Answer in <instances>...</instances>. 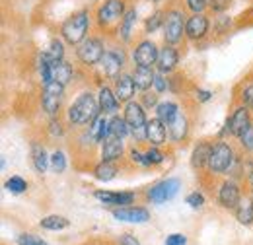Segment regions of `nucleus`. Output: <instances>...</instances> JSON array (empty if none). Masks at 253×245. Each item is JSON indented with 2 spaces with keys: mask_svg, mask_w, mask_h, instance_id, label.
<instances>
[{
  "mask_svg": "<svg viewBox=\"0 0 253 245\" xmlns=\"http://www.w3.org/2000/svg\"><path fill=\"white\" fill-rule=\"evenodd\" d=\"M99 101L90 92L80 93L76 101L68 109V121L72 124H94V121L99 117Z\"/></svg>",
  "mask_w": 253,
  "mask_h": 245,
  "instance_id": "obj_1",
  "label": "nucleus"
},
{
  "mask_svg": "<svg viewBox=\"0 0 253 245\" xmlns=\"http://www.w3.org/2000/svg\"><path fill=\"white\" fill-rule=\"evenodd\" d=\"M88 28H90V10L82 8L64 20L61 37L68 45H80L88 37Z\"/></svg>",
  "mask_w": 253,
  "mask_h": 245,
  "instance_id": "obj_2",
  "label": "nucleus"
},
{
  "mask_svg": "<svg viewBox=\"0 0 253 245\" xmlns=\"http://www.w3.org/2000/svg\"><path fill=\"white\" fill-rule=\"evenodd\" d=\"M126 10V0H103L95 12V22L103 30L119 26Z\"/></svg>",
  "mask_w": 253,
  "mask_h": 245,
  "instance_id": "obj_3",
  "label": "nucleus"
},
{
  "mask_svg": "<svg viewBox=\"0 0 253 245\" xmlns=\"http://www.w3.org/2000/svg\"><path fill=\"white\" fill-rule=\"evenodd\" d=\"M185 16L179 8H169L166 12V20H164V39L168 45H175L183 39L185 33Z\"/></svg>",
  "mask_w": 253,
  "mask_h": 245,
  "instance_id": "obj_4",
  "label": "nucleus"
},
{
  "mask_svg": "<svg viewBox=\"0 0 253 245\" xmlns=\"http://www.w3.org/2000/svg\"><path fill=\"white\" fill-rule=\"evenodd\" d=\"M125 119L130 126V134L136 138V142H142L146 138V113L144 107L136 101H128L125 107Z\"/></svg>",
  "mask_w": 253,
  "mask_h": 245,
  "instance_id": "obj_5",
  "label": "nucleus"
},
{
  "mask_svg": "<svg viewBox=\"0 0 253 245\" xmlns=\"http://www.w3.org/2000/svg\"><path fill=\"white\" fill-rule=\"evenodd\" d=\"M76 55H78L80 62H84L88 66H95V64H99V61L105 55V45H103V41L99 37H86L78 45Z\"/></svg>",
  "mask_w": 253,
  "mask_h": 245,
  "instance_id": "obj_6",
  "label": "nucleus"
},
{
  "mask_svg": "<svg viewBox=\"0 0 253 245\" xmlns=\"http://www.w3.org/2000/svg\"><path fill=\"white\" fill-rule=\"evenodd\" d=\"M234 163V152L226 142H218L212 146V152L209 158V169L212 173H224Z\"/></svg>",
  "mask_w": 253,
  "mask_h": 245,
  "instance_id": "obj_7",
  "label": "nucleus"
},
{
  "mask_svg": "<svg viewBox=\"0 0 253 245\" xmlns=\"http://www.w3.org/2000/svg\"><path fill=\"white\" fill-rule=\"evenodd\" d=\"M179 187H181V183H179V179H175V177L164 179V181L156 183L148 191V199H150L154 204H162V203H166V201H171V199L177 195Z\"/></svg>",
  "mask_w": 253,
  "mask_h": 245,
  "instance_id": "obj_8",
  "label": "nucleus"
},
{
  "mask_svg": "<svg viewBox=\"0 0 253 245\" xmlns=\"http://www.w3.org/2000/svg\"><path fill=\"white\" fill-rule=\"evenodd\" d=\"M63 92H64V86L59 84V82H49L45 84L43 88V95H41V105L43 109L49 113V115H55L61 107V101H63Z\"/></svg>",
  "mask_w": 253,
  "mask_h": 245,
  "instance_id": "obj_9",
  "label": "nucleus"
},
{
  "mask_svg": "<svg viewBox=\"0 0 253 245\" xmlns=\"http://www.w3.org/2000/svg\"><path fill=\"white\" fill-rule=\"evenodd\" d=\"M158 53L160 51L156 47V43L150 41V39H144L134 47L132 61H134L136 66H150L152 68V64H156V61H158Z\"/></svg>",
  "mask_w": 253,
  "mask_h": 245,
  "instance_id": "obj_10",
  "label": "nucleus"
},
{
  "mask_svg": "<svg viewBox=\"0 0 253 245\" xmlns=\"http://www.w3.org/2000/svg\"><path fill=\"white\" fill-rule=\"evenodd\" d=\"M123 64H125V57H123L121 51H117V49H107L105 55H103V59L99 61V68H101V72H103L105 76L117 78V76L121 74Z\"/></svg>",
  "mask_w": 253,
  "mask_h": 245,
  "instance_id": "obj_11",
  "label": "nucleus"
},
{
  "mask_svg": "<svg viewBox=\"0 0 253 245\" xmlns=\"http://www.w3.org/2000/svg\"><path fill=\"white\" fill-rule=\"evenodd\" d=\"M209 28H211V22L205 14H191L185 22V35L191 41H199L207 37Z\"/></svg>",
  "mask_w": 253,
  "mask_h": 245,
  "instance_id": "obj_12",
  "label": "nucleus"
},
{
  "mask_svg": "<svg viewBox=\"0 0 253 245\" xmlns=\"http://www.w3.org/2000/svg\"><path fill=\"white\" fill-rule=\"evenodd\" d=\"M250 124H252V121H250L248 105H242V107H238V109L232 113V117H228V121H226V128H224L222 132H228V134L240 136V134H242Z\"/></svg>",
  "mask_w": 253,
  "mask_h": 245,
  "instance_id": "obj_13",
  "label": "nucleus"
},
{
  "mask_svg": "<svg viewBox=\"0 0 253 245\" xmlns=\"http://www.w3.org/2000/svg\"><path fill=\"white\" fill-rule=\"evenodd\" d=\"M113 216L119 222H130V224H144L150 220V212L140 206H119L113 210Z\"/></svg>",
  "mask_w": 253,
  "mask_h": 245,
  "instance_id": "obj_14",
  "label": "nucleus"
},
{
  "mask_svg": "<svg viewBox=\"0 0 253 245\" xmlns=\"http://www.w3.org/2000/svg\"><path fill=\"white\" fill-rule=\"evenodd\" d=\"M134 90H136V84L132 74H119L115 78V95L121 103H128L134 95Z\"/></svg>",
  "mask_w": 253,
  "mask_h": 245,
  "instance_id": "obj_15",
  "label": "nucleus"
},
{
  "mask_svg": "<svg viewBox=\"0 0 253 245\" xmlns=\"http://www.w3.org/2000/svg\"><path fill=\"white\" fill-rule=\"evenodd\" d=\"M95 199L101 201L103 204H111V206H126L132 204L134 201V193H113V191H95Z\"/></svg>",
  "mask_w": 253,
  "mask_h": 245,
  "instance_id": "obj_16",
  "label": "nucleus"
},
{
  "mask_svg": "<svg viewBox=\"0 0 253 245\" xmlns=\"http://www.w3.org/2000/svg\"><path fill=\"white\" fill-rule=\"evenodd\" d=\"M177 62H179V53L175 51L173 45H168V43H166V47L160 49V53H158V61H156L158 70L162 74H168V72H171V70L177 66Z\"/></svg>",
  "mask_w": 253,
  "mask_h": 245,
  "instance_id": "obj_17",
  "label": "nucleus"
},
{
  "mask_svg": "<svg viewBox=\"0 0 253 245\" xmlns=\"http://www.w3.org/2000/svg\"><path fill=\"white\" fill-rule=\"evenodd\" d=\"M218 201L224 208H238L242 197H240V187L232 181H226L220 187V193H218Z\"/></svg>",
  "mask_w": 253,
  "mask_h": 245,
  "instance_id": "obj_18",
  "label": "nucleus"
},
{
  "mask_svg": "<svg viewBox=\"0 0 253 245\" xmlns=\"http://www.w3.org/2000/svg\"><path fill=\"white\" fill-rule=\"evenodd\" d=\"M166 126L168 124L160 121L158 117L148 121V124H146V140H150L152 146H162L166 142V136H168V128Z\"/></svg>",
  "mask_w": 253,
  "mask_h": 245,
  "instance_id": "obj_19",
  "label": "nucleus"
},
{
  "mask_svg": "<svg viewBox=\"0 0 253 245\" xmlns=\"http://www.w3.org/2000/svg\"><path fill=\"white\" fill-rule=\"evenodd\" d=\"M97 101H99V109H101L103 115H115L117 109H119V103H121V101L117 99L115 92H111V90L105 88V86L99 90Z\"/></svg>",
  "mask_w": 253,
  "mask_h": 245,
  "instance_id": "obj_20",
  "label": "nucleus"
},
{
  "mask_svg": "<svg viewBox=\"0 0 253 245\" xmlns=\"http://www.w3.org/2000/svg\"><path fill=\"white\" fill-rule=\"evenodd\" d=\"M132 78H134L136 90H140V92H148V90L154 86V78H156V74L152 72L150 66H136L134 72H132Z\"/></svg>",
  "mask_w": 253,
  "mask_h": 245,
  "instance_id": "obj_21",
  "label": "nucleus"
},
{
  "mask_svg": "<svg viewBox=\"0 0 253 245\" xmlns=\"http://www.w3.org/2000/svg\"><path fill=\"white\" fill-rule=\"evenodd\" d=\"M103 162H115L123 156V138H115V136H109L105 142H103Z\"/></svg>",
  "mask_w": 253,
  "mask_h": 245,
  "instance_id": "obj_22",
  "label": "nucleus"
},
{
  "mask_svg": "<svg viewBox=\"0 0 253 245\" xmlns=\"http://www.w3.org/2000/svg\"><path fill=\"white\" fill-rule=\"evenodd\" d=\"M136 18H138V14H136V8H128L125 12V16H123V20H121V24H119V37H121V41H130V35H132V28L136 26Z\"/></svg>",
  "mask_w": 253,
  "mask_h": 245,
  "instance_id": "obj_23",
  "label": "nucleus"
},
{
  "mask_svg": "<svg viewBox=\"0 0 253 245\" xmlns=\"http://www.w3.org/2000/svg\"><path fill=\"white\" fill-rule=\"evenodd\" d=\"M187 128H189V126H187V119H185V115H183V113H177V117L168 124L169 138H171L173 142L183 140V138L187 136Z\"/></svg>",
  "mask_w": 253,
  "mask_h": 245,
  "instance_id": "obj_24",
  "label": "nucleus"
},
{
  "mask_svg": "<svg viewBox=\"0 0 253 245\" xmlns=\"http://www.w3.org/2000/svg\"><path fill=\"white\" fill-rule=\"evenodd\" d=\"M211 152H212V146H211L209 142H201V144H197L195 150H193V156H191V163H193V167L201 169V167L209 165Z\"/></svg>",
  "mask_w": 253,
  "mask_h": 245,
  "instance_id": "obj_25",
  "label": "nucleus"
},
{
  "mask_svg": "<svg viewBox=\"0 0 253 245\" xmlns=\"http://www.w3.org/2000/svg\"><path fill=\"white\" fill-rule=\"evenodd\" d=\"M109 122L105 119V115H99L94 121V124H90V134L94 138V142H105L109 138Z\"/></svg>",
  "mask_w": 253,
  "mask_h": 245,
  "instance_id": "obj_26",
  "label": "nucleus"
},
{
  "mask_svg": "<svg viewBox=\"0 0 253 245\" xmlns=\"http://www.w3.org/2000/svg\"><path fill=\"white\" fill-rule=\"evenodd\" d=\"M32 160H33V167H35L39 173H45V171H47L51 158L47 156L45 148H43L41 144H37V142L32 144Z\"/></svg>",
  "mask_w": 253,
  "mask_h": 245,
  "instance_id": "obj_27",
  "label": "nucleus"
},
{
  "mask_svg": "<svg viewBox=\"0 0 253 245\" xmlns=\"http://www.w3.org/2000/svg\"><path fill=\"white\" fill-rule=\"evenodd\" d=\"M53 80L59 82V84H63V86H66V84L72 80V64L66 62L64 59L59 62H55V64H53Z\"/></svg>",
  "mask_w": 253,
  "mask_h": 245,
  "instance_id": "obj_28",
  "label": "nucleus"
},
{
  "mask_svg": "<svg viewBox=\"0 0 253 245\" xmlns=\"http://www.w3.org/2000/svg\"><path fill=\"white\" fill-rule=\"evenodd\" d=\"M177 113H179V107L173 101H162V103L156 105V115H158L160 121L166 122V124H169L173 121L177 117Z\"/></svg>",
  "mask_w": 253,
  "mask_h": 245,
  "instance_id": "obj_29",
  "label": "nucleus"
},
{
  "mask_svg": "<svg viewBox=\"0 0 253 245\" xmlns=\"http://www.w3.org/2000/svg\"><path fill=\"white\" fill-rule=\"evenodd\" d=\"M94 175L99 181H111V179L117 177V165L113 162H101V163L95 165Z\"/></svg>",
  "mask_w": 253,
  "mask_h": 245,
  "instance_id": "obj_30",
  "label": "nucleus"
},
{
  "mask_svg": "<svg viewBox=\"0 0 253 245\" xmlns=\"http://www.w3.org/2000/svg\"><path fill=\"white\" fill-rule=\"evenodd\" d=\"M130 132V126L126 122L125 117H113L109 122V136H115V138H125L126 134Z\"/></svg>",
  "mask_w": 253,
  "mask_h": 245,
  "instance_id": "obj_31",
  "label": "nucleus"
},
{
  "mask_svg": "<svg viewBox=\"0 0 253 245\" xmlns=\"http://www.w3.org/2000/svg\"><path fill=\"white\" fill-rule=\"evenodd\" d=\"M41 228H45V230H51V232H59V230H64V228H68V220L64 218V216H59V214H51V216H45L41 222Z\"/></svg>",
  "mask_w": 253,
  "mask_h": 245,
  "instance_id": "obj_32",
  "label": "nucleus"
},
{
  "mask_svg": "<svg viewBox=\"0 0 253 245\" xmlns=\"http://www.w3.org/2000/svg\"><path fill=\"white\" fill-rule=\"evenodd\" d=\"M45 57L49 59L51 62H59L64 59V43L61 39H51V43H49V49L45 51Z\"/></svg>",
  "mask_w": 253,
  "mask_h": 245,
  "instance_id": "obj_33",
  "label": "nucleus"
},
{
  "mask_svg": "<svg viewBox=\"0 0 253 245\" xmlns=\"http://www.w3.org/2000/svg\"><path fill=\"white\" fill-rule=\"evenodd\" d=\"M236 216L242 224H252L253 222V201L246 199V201H240L238 208H236Z\"/></svg>",
  "mask_w": 253,
  "mask_h": 245,
  "instance_id": "obj_34",
  "label": "nucleus"
},
{
  "mask_svg": "<svg viewBox=\"0 0 253 245\" xmlns=\"http://www.w3.org/2000/svg\"><path fill=\"white\" fill-rule=\"evenodd\" d=\"M164 20H166V12L156 10L154 14H150V16L146 18V22H144V31H146V33L158 31L160 28H164Z\"/></svg>",
  "mask_w": 253,
  "mask_h": 245,
  "instance_id": "obj_35",
  "label": "nucleus"
},
{
  "mask_svg": "<svg viewBox=\"0 0 253 245\" xmlns=\"http://www.w3.org/2000/svg\"><path fill=\"white\" fill-rule=\"evenodd\" d=\"M6 189H8L12 195H22V193L28 189V183H26L20 175H12V177L6 181Z\"/></svg>",
  "mask_w": 253,
  "mask_h": 245,
  "instance_id": "obj_36",
  "label": "nucleus"
},
{
  "mask_svg": "<svg viewBox=\"0 0 253 245\" xmlns=\"http://www.w3.org/2000/svg\"><path fill=\"white\" fill-rule=\"evenodd\" d=\"M51 167H53L55 173H63L66 169V158H64V154L61 150H57L51 156Z\"/></svg>",
  "mask_w": 253,
  "mask_h": 245,
  "instance_id": "obj_37",
  "label": "nucleus"
},
{
  "mask_svg": "<svg viewBox=\"0 0 253 245\" xmlns=\"http://www.w3.org/2000/svg\"><path fill=\"white\" fill-rule=\"evenodd\" d=\"M185 6L193 14H205V10L209 8V0H185Z\"/></svg>",
  "mask_w": 253,
  "mask_h": 245,
  "instance_id": "obj_38",
  "label": "nucleus"
},
{
  "mask_svg": "<svg viewBox=\"0 0 253 245\" xmlns=\"http://www.w3.org/2000/svg\"><path fill=\"white\" fill-rule=\"evenodd\" d=\"M238 138H240V142H242V146H244L246 150L253 152V122L238 136Z\"/></svg>",
  "mask_w": 253,
  "mask_h": 245,
  "instance_id": "obj_39",
  "label": "nucleus"
},
{
  "mask_svg": "<svg viewBox=\"0 0 253 245\" xmlns=\"http://www.w3.org/2000/svg\"><path fill=\"white\" fill-rule=\"evenodd\" d=\"M230 6H232V0H209V8L212 12H216V14L226 12Z\"/></svg>",
  "mask_w": 253,
  "mask_h": 245,
  "instance_id": "obj_40",
  "label": "nucleus"
},
{
  "mask_svg": "<svg viewBox=\"0 0 253 245\" xmlns=\"http://www.w3.org/2000/svg\"><path fill=\"white\" fill-rule=\"evenodd\" d=\"M187 204H189L191 208H201L205 204V197L199 191H193V193L187 195Z\"/></svg>",
  "mask_w": 253,
  "mask_h": 245,
  "instance_id": "obj_41",
  "label": "nucleus"
},
{
  "mask_svg": "<svg viewBox=\"0 0 253 245\" xmlns=\"http://www.w3.org/2000/svg\"><path fill=\"white\" fill-rule=\"evenodd\" d=\"M164 158H166V156L160 152L158 146H154V148H150V150L146 152V160H148V163H150V165L162 163V162H164Z\"/></svg>",
  "mask_w": 253,
  "mask_h": 245,
  "instance_id": "obj_42",
  "label": "nucleus"
},
{
  "mask_svg": "<svg viewBox=\"0 0 253 245\" xmlns=\"http://www.w3.org/2000/svg\"><path fill=\"white\" fill-rule=\"evenodd\" d=\"M18 244L20 245H47L43 240H39L37 236H32V234H22L18 238Z\"/></svg>",
  "mask_w": 253,
  "mask_h": 245,
  "instance_id": "obj_43",
  "label": "nucleus"
},
{
  "mask_svg": "<svg viewBox=\"0 0 253 245\" xmlns=\"http://www.w3.org/2000/svg\"><path fill=\"white\" fill-rule=\"evenodd\" d=\"M154 88H156V92L158 93H164L168 90V80H166V76L160 72L156 74V78H154Z\"/></svg>",
  "mask_w": 253,
  "mask_h": 245,
  "instance_id": "obj_44",
  "label": "nucleus"
},
{
  "mask_svg": "<svg viewBox=\"0 0 253 245\" xmlns=\"http://www.w3.org/2000/svg\"><path fill=\"white\" fill-rule=\"evenodd\" d=\"M166 245H187V238L181 234H171V236H168Z\"/></svg>",
  "mask_w": 253,
  "mask_h": 245,
  "instance_id": "obj_45",
  "label": "nucleus"
},
{
  "mask_svg": "<svg viewBox=\"0 0 253 245\" xmlns=\"http://www.w3.org/2000/svg\"><path fill=\"white\" fill-rule=\"evenodd\" d=\"M130 160L134 163H140V165H150L148 160H146V154H140L138 150H130Z\"/></svg>",
  "mask_w": 253,
  "mask_h": 245,
  "instance_id": "obj_46",
  "label": "nucleus"
},
{
  "mask_svg": "<svg viewBox=\"0 0 253 245\" xmlns=\"http://www.w3.org/2000/svg\"><path fill=\"white\" fill-rule=\"evenodd\" d=\"M242 103H244V105H248V107L253 105V84L252 86H248V88L242 92Z\"/></svg>",
  "mask_w": 253,
  "mask_h": 245,
  "instance_id": "obj_47",
  "label": "nucleus"
},
{
  "mask_svg": "<svg viewBox=\"0 0 253 245\" xmlns=\"http://www.w3.org/2000/svg\"><path fill=\"white\" fill-rule=\"evenodd\" d=\"M142 103H144V105H146V107H154V105H156V103H158V95H156V93H144V95H142Z\"/></svg>",
  "mask_w": 253,
  "mask_h": 245,
  "instance_id": "obj_48",
  "label": "nucleus"
},
{
  "mask_svg": "<svg viewBox=\"0 0 253 245\" xmlns=\"http://www.w3.org/2000/svg\"><path fill=\"white\" fill-rule=\"evenodd\" d=\"M119 244H121V245H140L138 242H136V238H134V236H130V234H125V236H121Z\"/></svg>",
  "mask_w": 253,
  "mask_h": 245,
  "instance_id": "obj_49",
  "label": "nucleus"
},
{
  "mask_svg": "<svg viewBox=\"0 0 253 245\" xmlns=\"http://www.w3.org/2000/svg\"><path fill=\"white\" fill-rule=\"evenodd\" d=\"M197 97H199V101H209V99L212 97V93L209 92V90H199V92H197Z\"/></svg>",
  "mask_w": 253,
  "mask_h": 245,
  "instance_id": "obj_50",
  "label": "nucleus"
},
{
  "mask_svg": "<svg viewBox=\"0 0 253 245\" xmlns=\"http://www.w3.org/2000/svg\"><path fill=\"white\" fill-rule=\"evenodd\" d=\"M150 2H162V0H150Z\"/></svg>",
  "mask_w": 253,
  "mask_h": 245,
  "instance_id": "obj_51",
  "label": "nucleus"
},
{
  "mask_svg": "<svg viewBox=\"0 0 253 245\" xmlns=\"http://www.w3.org/2000/svg\"><path fill=\"white\" fill-rule=\"evenodd\" d=\"M252 189H253V181H252Z\"/></svg>",
  "mask_w": 253,
  "mask_h": 245,
  "instance_id": "obj_52",
  "label": "nucleus"
},
{
  "mask_svg": "<svg viewBox=\"0 0 253 245\" xmlns=\"http://www.w3.org/2000/svg\"><path fill=\"white\" fill-rule=\"evenodd\" d=\"M252 14H253V8H252Z\"/></svg>",
  "mask_w": 253,
  "mask_h": 245,
  "instance_id": "obj_53",
  "label": "nucleus"
}]
</instances>
